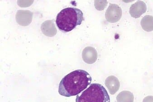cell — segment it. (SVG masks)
I'll list each match as a JSON object with an SVG mask.
<instances>
[{"mask_svg": "<svg viewBox=\"0 0 153 102\" xmlns=\"http://www.w3.org/2000/svg\"><path fill=\"white\" fill-rule=\"evenodd\" d=\"M105 85L108 89L110 94L114 95L119 89L120 83L117 77L111 75L106 78L105 80Z\"/></svg>", "mask_w": 153, "mask_h": 102, "instance_id": "cell-8", "label": "cell"}, {"mask_svg": "<svg viewBox=\"0 0 153 102\" xmlns=\"http://www.w3.org/2000/svg\"><path fill=\"white\" fill-rule=\"evenodd\" d=\"M76 102H110V98L102 85L92 83L80 95L76 96Z\"/></svg>", "mask_w": 153, "mask_h": 102, "instance_id": "cell-3", "label": "cell"}, {"mask_svg": "<svg viewBox=\"0 0 153 102\" xmlns=\"http://www.w3.org/2000/svg\"><path fill=\"white\" fill-rule=\"evenodd\" d=\"M33 13L28 10H19L17 11L16 20L17 23L22 26L29 25L32 21Z\"/></svg>", "mask_w": 153, "mask_h": 102, "instance_id": "cell-6", "label": "cell"}, {"mask_svg": "<svg viewBox=\"0 0 153 102\" xmlns=\"http://www.w3.org/2000/svg\"><path fill=\"white\" fill-rule=\"evenodd\" d=\"M133 94L129 91H123L120 93L117 97V102H133Z\"/></svg>", "mask_w": 153, "mask_h": 102, "instance_id": "cell-10", "label": "cell"}, {"mask_svg": "<svg viewBox=\"0 0 153 102\" xmlns=\"http://www.w3.org/2000/svg\"><path fill=\"white\" fill-rule=\"evenodd\" d=\"M82 57L85 63L88 64H94L97 60V51L95 48L88 46L82 51Z\"/></svg>", "mask_w": 153, "mask_h": 102, "instance_id": "cell-7", "label": "cell"}, {"mask_svg": "<svg viewBox=\"0 0 153 102\" xmlns=\"http://www.w3.org/2000/svg\"><path fill=\"white\" fill-rule=\"evenodd\" d=\"M143 102H153V96H148L144 98Z\"/></svg>", "mask_w": 153, "mask_h": 102, "instance_id": "cell-11", "label": "cell"}, {"mask_svg": "<svg viewBox=\"0 0 153 102\" xmlns=\"http://www.w3.org/2000/svg\"><path fill=\"white\" fill-rule=\"evenodd\" d=\"M84 21L83 12L76 8L68 7L61 10L56 19V23L61 31L68 32L80 25Z\"/></svg>", "mask_w": 153, "mask_h": 102, "instance_id": "cell-2", "label": "cell"}, {"mask_svg": "<svg viewBox=\"0 0 153 102\" xmlns=\"http://www.w3.org/2000/svg\"><path fill=\"white\" fill-rule=\"evenodd\" d=\"M147 10V6L143 1H138L131 6L130 8V14L134 18L140 17Z\"/></svg>", "mask_w": 153, "mask_h": 102, "instance_id": "cell-5", "label": "cell"}, {"mask_svg": "<svg viewBox=\"0 0 153 102\" xmlns=\"http://www.w3.org/2000/svg\"><path fill=\"white\" fill-rule=\"evenodd\" d=\"M142 29L145 31L150 32L153 31V16L147 15L144 16L140 22Z\"/></svg>", "mask_w": 153, "mask_h": 102, "instance_id": "cell-9", "label": "cell"}, {"mask_svg": "<svg viewBox=\"0 0 153 102\" xmlns=\"http://www.w3.org/2000/svg\"><path fill=\"white\" fill-rule=\"evenodd\" d=\"M91 80V76L85 70H74L61 80L59 84V94L67 97L78 95L87 89Z\"/></svg>", "mask_w": 153, "mask_h": 102, "instance_id": "cell-1", "label": "cell"}, {"mask_svg": "<svg viewBox=\"0 0 153 102\" xmlns=\"http://www.w3.org/2000/svg\"><path fill=\"white\" fill-rule=\"evenodd\" d=\"M122 15V10L118 5L110 3L105 11V19L108 22L115 23L120 20Z\"/></svg>", "mask_w": 153, "mask_h": 102, "instance_id": "cell-4", "label": "cell"}]
</instances>
